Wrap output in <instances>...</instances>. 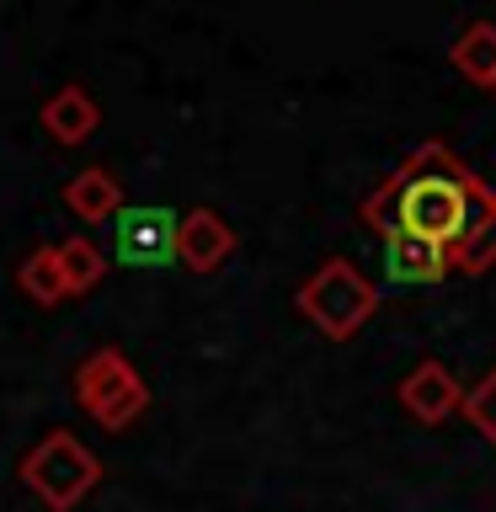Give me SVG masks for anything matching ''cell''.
<instances>
[{"label": "cell", "instance_id": "obj_1", "mask_svg": "<svg viewBox=\"0 0 496 512\" xmlns=\"http://www.w3.org/2000/svg\"><path fill=\"white\" fill-rule=\"evenodd\" d=\"M496 192L448 150V144H416L400 166L363 198V224L379 235L416 230L443 246H459L470 235V224L486 214Z\"/></svg>", "mask_w": 496, "mask_h": 512}, {"label": "cell", "instance_id": "obj_2", "mask_svg": "<svg viewBox=\"0 0 496 512\" xmlns=\"http://www.w3.org/2000/svg\"><path fill=\"white\" fill-rule=\"evenodd\" d=\"M379 310V288L363 278L347 256L320 262L310 278L299 283V315L315 331H326L331 342H352V331H363Z\"/></svg>", "mask_w": 496, "mask_h": 512}, {"label": "cell", "instance_id": "obj_3", "mask_svg": "<svg viewBox=\"0 0 496 512\" xmlns=\"http://www.w3.org/2000/svg\"><path fill=\"white\" fill-rule=\"evenodd\" d=\"M75 400L96 416V427L123 432L150 411V384L139 379V368L128 363L118 347H96L91 358L75 368Z\"/></svg>", "mask_w": 496, "mask_h": 512}, {"label": "cell", "instance_id": "obj_4", "mask_svg": "<svg viewBox=\"0 0 496 512\" xmlns=\"http://www.w3.org/2000/svg\"><path fill=\"white\" fill-rule=\"evenodd\" d=\"M22 480L43 496L48 512H75L96 491V480H102V459L75 432H48L22 459Z\"/></svg>", "mask_w": 496, "mask_h": 512}, {"label": "cell", "instance_id": "obj_5", "mask_svg": "<svg viewBox=\"0 0 496 512\" xmlns=\"http://www.w3.org/2000/svg\"><path fill=\"white\" fill-rule=\"evenodd\" d=\"M176 224L171 208H123L112 219V256L123 267H166L176 262Z\"/></svg>", "mask_w": 496, "mask_h": 512}, {"label": "cell", "instance_id": "obj_6", "mask_svg": "<svg viewBox=\"0 0 496 512\" xmlns=\"http://www.w3.org/2000/svg\"><path fill=\"white\" fill-rule=\"evenodd\" d=\"M448 272H454V246L427 240V235H416V230L384 235V278H390V283L427 288V283H443Z\"/></svg>", "mask_w": 496, "mask_h": 512}, {"label": "cell", "instance_id": "obj_7", "mask_svg": "<svg viewBox=\"0 0 496 512\" xmlns=\"http://www.w3.org/2000/svg\"><path fill=\"white\" fill-rule=\"evenodd\" d=\"M464 384L448 374V368L438 358H427V363H416L406 379H400V406H406L422 427H443L448 416H459L464 411Z\"/></svg>", "mask_w": 496, "mask_h": 512}, {"label": "cell", "instance_id": "obj_8", "mask_svg": "<svg viewBox=\"0 0 496 512\" xmlns=\"http://www.w3.org/2000/svg\"><path fill=\"white\" fill-rule=\"evenodd\" d=\"M235 256V230L214 208H187L176 224V262L187 272H219Z\"/></svg>", "mask_w": 496, "mask_h": 512}, {"label": "cell", "instance_id": "obj_9", "mask_svg": "<svg viewBox=\"0 0 496 512\" xmlns=\"http://www.w3.org/2000/svg\"><path fill=\"white\" fill-rule=\"evenodd\" d=\"M64 208H70L75 219H86V224H112V219L123 214V187H118V176L102 171V166L75 171L70 182H64Z\"/></svg>", "mask_w": 496, "mask_h": 512}, {"label": "cell", "instance_id": "obj_10", "mask_svg": "<svg viewBox=\"0 0 496 512\" xmlns=\"http://www.w3.org/2000/svg\"><path fill=\"white\" fill-rule=\"evenodd\" d=\"M43 128H48V139H59V144H86L96 134V123H102V107L91 102V91L86 86H64L54 91L43 102Z\"/></svg>", "mask_w": 496, "mask_h": 512}, {"label": "cell", "instance_id": "obj_11", "mask_svg": "<svg viewBox=\"0 0 496 512\" xmlns=\"http://www.w3.org/2000/svg\"><path fill=\"white\" fill-rule=\"evenodd\" d=\"M16 283H22V294L32 304H43V310H54V304L70 299V283H64V267H59V246L27 251V262L16 267Z\"/></svg>", "mask_w": 496, "mask_h": 512}, {"label": "cell", "instance_id": "obj_12", "mask_svg": "<svg viewBox=\"0 0 496 512\" xmlns=\"http://www.w3.org/2000/svg\"><path fill=\"white\" fill-rule=\"evenodd\" d=\"M454 70L470 86H496V22H470L454 43Z\"/></svg>", "mask_w": 496, "mask_h": 512}, {"label": "cell", "instance_id": "obj_13", "mask_svg": "<svg viewBox=\"0 0 496 512\" xmlns=\"http://www.w3.org/2000/svg\"><path fill=\"white\" fill-rule=\"evenodd\" d=\"M496 267V198L486 203V214H480L470 224V235L454 246V272H464V278H480V272Z\"/></svg>", "mask_w": 496, "mask_h": 512}, {"label": "cell", "instance_id": "obj_14", "mask_svg": "<svg viewBox=\"0 0 496 512\" xmlns=\"http://www.w3.org/2000/svg\"><path fill=\"white\" fill-rule=\"evenodd\" d=\"M59 267H64V283H70V294H86V288H96V283L107 278V256H102V246H96V240H80V235L59 240Z\"/></svg>", "mask_w": 496, "mask_h": 512}, {"label": "cell", "instance_id": "obj_15", "mask_svg": "<svg viewBox=\"0 0 496 512\" xmlns=\"http://www.w3.org/2000/svg\"><path fill=\"white\" fill-rule=\"evenodd\" d=\"M464 422H470V427L480 432V438H486V443L496 448V368L475 384L470 395H464Z\"/></svg>", "mask_w": 496, "mask_h": 512}, {"label": "cell", "instance_id": "obj_16", "mask_svg": "<svg viewBox=\"0 0 496 512\" xmlns=\"http://www.w3.org/2000/svg\"><path fill=\"white\" fill-rule=\"evenodd\" d=\"M491 91H496V86H491Z\"/></svg>", "mask_w": 496, "mask_h": 512}]
</instances>
